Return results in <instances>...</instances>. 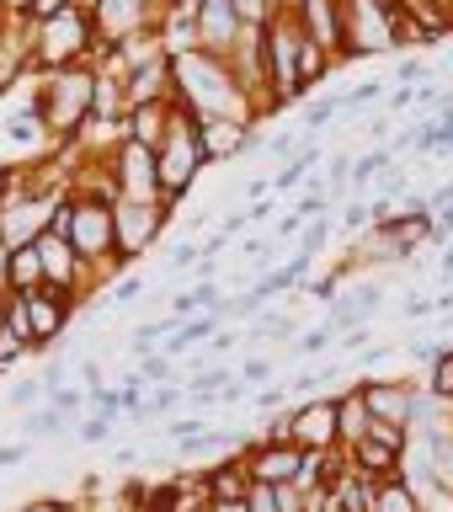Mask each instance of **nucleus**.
I'll return each instance as SVG.
<instances>
[{
    "label": "nucleus",
    "mask_w": 453,
    "mask_h": 512,
    "mask_svg": "<svg viewBox=\"0 0 453 512\" xmlns=\"http://www.w3.org/2000/svg\"><path fill=\"white\" fill-rule=\"evenodd\" d=\"M342 352H358V347H368V331L358 326V331H342V342H336Z\"/></svg>",
    "instance_id": "42"
},
{
    "label": "nucleus",
    "mask_w": 453,
    "mask_h": 512,
    "mask_svg": "<svg viewBox=\"0 0 453 512\" xmlns=\"http://www.w3.org/2000/svg\"><path fill=\"white\" fill-rule=\"evenodd\" d=\"M246 507H251V512H278V486H262V480H251Z\"/></svg>",
    "instance_id": "33"
},
{
    "label": "nucleus",
    "mask_w": 453,
    "mask_h": 512,
    "mask_svg": "<svg viewBox=\"0 0 453 512\" xmlns=\"http://www.w3.org/2000/svg\"><path fill=\"white\" fill-rule=\"evenodd\" d=\"M80 379H86L91 390H102V363H96V358H80Z\"/></svg>",
    "instance_id": "40"
},
{
    "label": "nucleus",
    "mask_w": 453,
    "mask_h": 512,
    "mask_svg": "<svg viewBox=\"0 0 453 512\" xmlns=\"http://www.w3.org/2000/svg\"><path fill=\"white\" fill-rule=\"evenodd\" d=\"M171 374H176V368H171L166 352H144V358H139V379L144 384H171Z\"/></svg>",
    "instance_id": "25"
},
{
    "label": "nucleus",
    "mask_w": 453,
    "mask_h": 512,
    "mask_svg": "<svg viewBox=\"0 0 453 512\" xmlns=\"http://www.w3.org/2000/svg\"><path fill=\"white\" fill-rule=\"evenodd\" d=\"M144 400H150V395H144V379H139V368H134V374L118 384V406H123V416L144 422Z\"/></svg>",
    "instance_id": "20"
},
{
    "label": "nucleus",
    "mask_w": 453,
    "mask_h": 512,
    "mask_svg": "<svg viewBox=\"0 0 453 512\" xmlns=\"http://www.w3.org/2000/svg\"><path fill=\"white\" fill-rule=\"evenodd\" d=\"M251 491V470H246V454L240 459H219L203 480V502H235V496Z\"/></svg>",
    "instance_id": "9"
},
{
    "label": "nucleus",
    "mask_w": 453,
    "mask_h": 512,
    "mask_svg": "<svg viewBox=\"0 0 453 512\" xmlns=\"http://www.w3.org/2000/svg\"><path fill=\"white\" fill-rule=\"evenodd\" d=\"M6 16H11V11H6V0H0V22H6Z\"/></svg>",
    "instance_id": "46"
},
{
    "label": "nucleus",
    "mask_w": 453,
    "mask_h": 512,
    "mask_svg": "<svg viewBox=\"0 0 453 512\" xmlns=\"http://www.w3.org/2000/svg\"><path fill=\"white\" fill-rule=\"evenodd\" d=\"M315 160H320V150H315V144H304V150H299L294 160H283V171L272 176V192H294V187L304 182V176H310Z\"/></svg>",
    "instance_id": "17"
},
{
    "label": "nucleus",
    "mask_w": 453,
    "mask_h": 512,
    "mask_svg": "<svg viewBox=\"0 0 453 512\" xmlns=\"http://www.w3.org/2000/svg\"><path fill=\"white\" fill-rule=\"evenodd\" d=\"M326 347H336V326H331V320H326V326H310V331H304L299 342H294L299 358H320Z\"/></svg>",
    "instance_id": "21"
},
{
    "label": "nucleus",
    "mask_w": 453,
    "mask_h": 512,
    "mask_svg": "<svg viewBox=\"0 0 453 512\" xmlns=\"http://www.w3.org/2000/svg\"><path fill=\"white\" fill-rule=\"evenodd\" d=\"M427 390L438 395V400H453V347H443V352H438V363H432Z\"/></svg>",
    "instance_id": "24"
},
{
    "label": "nucleus",
    "mask_w": 453,
    "mask_h": 512,
    "mask_svg": "<svg viewBox=\"0 0 453 512\" xmlns=\"http://www.w3.org/2000/svg\"><path fill=\"white\" fill-rule=\"evenodd\" d=\"M64 422H70L64 411H54V406H32V411L22 416V438H54Z\"/></svg>",
    "instance_id": "18"
},
{
    "label": "nucleus",
    "mask_w": 453,
    "mask_h": 512,
    "mask_svg": "<svg viewBox=\"0 0 453 512\" xmlns=\"http://www.w3.org/2000/svg\"><path fill=\"white\" fill-rule=\"evenodd\" d=\"M358 390H363L368 416H374V422H406L411 427V406H416L411 384H400V379H363Z\"/></svg>",
    "instance_id": "8"
},
{
    "label": "nucleus",
    "mask_w": 453,
    "mask_h": 512,
    "mask_svg": "<svg viewBox=\"0 0 453 512\" xmlns=\"http://www.w3.org/2000/svg\"><path fill=\"white\" fill-rule=\"evenodd\" d=\"M70 310H75V294L70 288H32L27 294V352H48L64 336V326H70Z\"/></svg>",
    "instance_id": "5"
},
{
    "label": "nucleus",
    "mask_w": 453,
    "mask_h": 512,
    "mask_svg": "<svg viewBox=\"0 0 453 512\" xmlns=\"http://www.w3.org/2000/svg\"><path fill=\"white\" fill-rule=\"evenodd\" d=\"M32 107H38V118L48 123V134L75 139L80 128H86L91 107H96V70H86V64L48 70V80L32 91Z\"/></svg>",
    "instance_id": "1"
},
{
    "label": "nucleus",
    "mask_w": 453,
    "mask_h": 512,
    "mask_svg": "<svg viewBox=\"0 0 453 512\" xmlns=\"http://www.w3.org/2000/svg\"><path fill=\"white\" fill-rule=\"evenodd\" d=\"M38 400H43V379H27V384H11L6 406H11V411H32Z\"/></svg>",
    "instance_id": "27"
},
{
    "label": "nucleus",
    "mask_w": 453,
    "mask_h": 512,
    "mask_svg": "<svg viewBox=\"0 0 453 512\" xmlns=\"http://www.w3.org/2000/svg\"><path fill=\"white\" fill-rule=\"evenodd\" d=\"M48 278H43V256H38V246H11V256H6V294H32V288H43Z\"/></svg>",
    "instance_id": "12"
},
{
    "label": "nucleus",
    "mask_w": 453,
    "mask_h": 512,
    "mask_svg": "<svg viewBox=\"0 0 453 512\" xmlns=\"http://www.w3.org/2000/svg\"><path fill=\"white\" fill-rule=\"evenodd\" d=\"M171 203H139V198H118L112 203V262L118 267H134L144 251H150V240L160 235V224H166Z\"/></svg>",
    "instance_id": "4"
},
{
    "label": "nucleus",
    "mask_w": 453,
    "mask_h": 512,
    "mask_svg": "<svg viewBox=\"0 0 453 512\" xmlns=\"http://www.w3.org/2000/svg\"><path fill=\"white\" fill-rule=\"evenodd\" d=\"M219 331H224V315H219V310H203V315L182 320V326H176V336H171L160 352H166V358H182V352H192V347H208Z\"/></svg>",
    "instance_id": "11"
},
{
    "label": "nucleus",
    "mask_w": 453,
    "mask_h": 512,
    "mask_svg": "<svg viewBox=\"0 0 453 512\" xmlns=\"http://www.w3.org/2000/svg\"><path fill=\"white\" fill-rule=\"evenodd\" d=\"M48 406L64 411V416H75V411H86V390H70V384H59V390H48Z\"/></svg>",
    "instance_id": "28"
},
{
    "label": "nucleus",
    "mask_w": 453,
    "mask_h": 512,
    "mask_svg": "<svg viewBox=\"0 0 453 512\" xmlns=\"http://www.w3.org/2000/svg\"><path fill=\"white\" fill-rule=\"evenodd\" d=\"M331 118H342V96H320V102L304 107V123L310 128H326Z\"/></svg>",
    "instance_id": "26"
},
{
    "label": "nucleus",
    "mask_w": 453,
    "mask_h": 512,
    "mask_svg": "<svg viewBox=\"0 0 453 512\" xmlns=\"http://www.w3.org/2000/svg\"><path fill=\"white\" fill-rule=\"evenodd\" d=\"M107 432H112V416H96V411H91L86 422L75 427V438H80V443H107Z\"/></svg>",
    "instance_id": "32"
},
{
    "label": "nucleus",
    "mask_w": 453,
    "mask_h": 512,
    "mask_svg": "<svg viewBox=\"0 0 453 512\" xmlns=\"http://www.w3.org/2000/svg\"><path fill=\"white\" fill-rule=\"evenodd\" d=\"M187 390H182V384H160V390L150 395V400H144V416H160V411H176V400H182Z\"/></svg>",
    "instance_id": "29"
},
{
    "label": "nucleus",
    "mask_w": 453,
    "mask_h": 512,
    "mask_svg": "<svg viewBox=\"0 0 453 512\" xmlns=\"http://www.w3.org/2000/svg\"><path fill=\"white\" fill-rule=\"evenodd\" d=\"M278 406H288V390H262L256 395V411H278Z\"/></svg>",
    "instance_id": "39"
},
{
    "label": "nucleus",
    "mask_w": 453,
    "mask_h": 512,
    "mask_svg": "<svg viewBox=\"0 0 453 512\" xmlns=\"http://www.w3.org/2000/svg\"><path fill=\"white\" fill-rule=\"evenodd\" d=\"M395 75L411 86V80H422V75H427V64H422V59H400V70H395Z\"/></svg>",
    "instance_id": "41"
},
{
    "label": "nucleus",
    "mask_w": 453,
    "mask_h": 512,
    "mask_svg": "<svg viewBox=\"0 0 453 512\" xmlns=\"http://www.w3.org/2000/svg\"><path fill=\"white\" fill-rule=\"evenodd\" d=\"M38 32V43H32V64H43V70H70V64H86L96 48H102V38H96V22L91 11H59L54 22L32 27Z\"/></svg>",
    "instance_id": "3"
},
{
    "label": "nucleus",
    "mask_w": 453,
    "mask_h": 512,
    "mask_svg": "<svg viewBox=\"0 0 453 512\" xmlns=\"http://www.w3.org/2000/svg\"><path fill=\"white\" fill-rule=\"evenodd\" d=\"M368 400H363V390H347L342 400H336V427H342V448H352V443H363L368 438Z\"/></svg>",
    "instance_id": "14"
},
{
    "label": "nucleus",
    "mask_w": 453,
    "mask_h": 512,
    "mask_svg": "<svg viewBox=\"0 0 453 512\" xmlns=\"http://www.w3.org/2000/svg\"><path fill=\"white\" fill-rule=\"evenodd\" d=\"M192 262H203V246H192V240H182V246L171 251V272H187Z\"/></svg>",
    "instance_id": "35"
},
{
    "label": "nucleus",
    "mask_w": 453,
    "mask_h": 512,
    "mask_svg": "<svg viewBox=\"0 0 453 512\" xmlns=\"http://www.w3.org/2000/svg\"><path fill=\"white\" fill-rule=\"evenodd\" d=\"M22 358H27V342L16 336V326H11V320L0 315V374H6L11 363H22Z\"/></svg>",
    "instance_id": "22"
},
{
    "label": "nucleus",
    "mask_w": 453,
    "mask_h": 512,
    "mask_svg": "<svg viewBox=\"0 0 453 512\" xmlns=\"http://www.w3.org/2000/svg\"><path fill=\"white\" fill-rule=\"evenodd\" d=\"M368 512H422V496H416L406 475H395V480H379L374 486V507Z\"/></svg>",
    "instance_id": "15"
},
{
    "label": "nucleus",
    "mask_w": 453,
    "mask_h": 512,
    "mask_svg": "<svg viewBox=\"0 0 453 512\" xmlns=\"http://www.w3.org/2000/svg\"><path fill=\"white\" fill-rule=\"evenodd\" d=\"M384 86H390V80L368 75L363 86H352V91H342V112H358V107H368V102H379V96H384Z\"/></svg>",
    "instance_id": "23"
},
{
    "label": "nucleus",
    "mask_w": 453,
    "mask_h": 512,
    "mask_svg": "<svg viewBox=\"0 0 453 512\" xmlns=\"http://www.w3.org/2000/svg\"><path fill=\"white\" fill-rule=\"evenodd\" d=\"M16 512H75L70 502H27V507H16Z\"/></svg>",
    "instance_id": "43"
},
{
    "label": "nucleus",
    "mask_w": 453,
    "mask_h": 512,
    "mask_svg": "<svg viewBox=\"0 0 453 512\" xmlns=\"http://www.w3.org/2000/svg\"><path fill=\"white\" fill-rule=\"evenodd\" d=\"M422 512H427V507H422Z\"/></svg>",
    "instance_id": "47"
},
{
    "label": "nucleus",
    "mask_w": 453,
    "mask_h": 512,
    "mask_svg": "<svg viewBox=\"0 0 453 512\" xmlns=\"http://www.w3.org/2000/svg\"><path fill=\"white\" fill-rule=\"evenodd\" d=\"M166 128H171V102H144V107H128V144L160 150Z\"/></svg>",
    "instance_id": "10"
},
{
    "label": "nucleus",
    "mask_w": 453,
    "mask_h": 512,
    "mask_svg": "<svg viewBox=\"0 0 453 512\" xmlns=\"http://www.w3.org/2000/svg\"><path fill=\"white\" fill-rule=\"evenodd\" d=\"M208 166L203 144H198V118L171 96V128L166 139H160L155 150V187H160V203H176L182 192L192 187V176H198Z\"/></svg>",
    "instance_id": "2"
},
{
    "label": "nucleus",
    "mask_w": 453,
    "mask_h": 512,
    "mask_svg": "<svg viewBox=\"0 0 453 512\" xmlns=\"http://www.w3.org/2000/svg\"><path fill=\"white\" fill-rule=\"evenodd\" d=\"M240 379H246V384L272 379V358H246V363H240Z\"/></svg>",
    "instance_id": "36"
},
{
    "label": "nucleus",
    "mask_w": 453,
    "mask_h": 512,
    "mask_svg": "<svg viewBox=\"0 0 453 512\" xmlns=\"http://www.w3.org/2000/svg\"><path fill=\"white\" fill-rule=\"evenodd\" d=\"M299 464H304V448L294 443H246V470L251 480H262V486H288V480H299Z\"/></svg>",
    "instance_id": "7"
},
{
    "label": "nucleus",
    "mask_w": 453,
    "mask_h": 512,
    "mask_svg": "<svg viewBox=\"0 0 453 512\" xmlns=\"http://www.w3.org/2000/svg\"><path fill=\"white\" fill-rule=\"evenodd\" d=\"M0 171H11V160H6V150H0Z\"/></svg>",
    "instance_id": "45"
},
{
    "label": "nucleus",
    "mask_w": 453,
    "mask_h": 512,
    "mask_svg": "<svg viewBox=\"0 0 453 512\" xmlns=\"http://www.w3.org/2000/svg\"><path fill=\"white\" fill-rule=\"evenodd\" d=\"M326 235H331V219H310V224H304V235H299V251L315 256L320 246H326Z\"/></svg>",
    "instance_id": "30"
},
{
    "label": "nucleus",
    "mask_w": 453,
    "mask_h": 512,
    "mask_svg": "<svg viewBox=\"0 0 453 512\" xmlns=\"http://www.w3.org/2000/svg\"><path fill=\"white\" fill-rule=\"evenodd\" d=\"M27 459V438L22 443H0V470H11V464Z\"/></svg>",
    "instance_id": "38"
},
{
    "label": "nucleus",
    "mask_w": 453,
    "mask_h": 512,
    "mask_svg": "<svg viewBox=\"0 0 453 512\" xmlns=\"http://www.w3.org/2000/svg\"><path fill=\"white\" fill-rule=\"evenodd\" d=\"M438 272H443V283H453V240L443 246V262H438Z\"/></svg>",
    "instance_id": "44"
},
{
    "label": "nucleus",
    "mask_w": 453,
    "mask_h": 512,
    "mask_svg": "<svg viewBox=\"0 0 453 512\" xmlns=\"http://www.w3.org/2000/svg\"><path fill=\"white\" fill-rule=\"evenodd\" d=\"M64 374H70V363H64V358H48V368H43V390H59Z\"/></svg>",
    "instance_id": "37"
},
{
    "label": "nucleus",
    "mask_w": 453,
    "mask_h": 512,
    "mask_svg": "<svg viewBox=\"0 0 453 512\" xmlns=\"http://www.w3.org/2000/svg\"><path fill=\"white\" fill-rule=\"evenodd\" d=\"M347 454H352V464H358L363 475H374V480H395V475H400V459H406L400 448L379 443V438H363V443H352Z\"/></svg>",
    "instance_id": "13"
},
{
    "label": "nucleus",
    "mask_w": 453,
    "mask_h": 512,
    "mask_svg": "<svg viewBox=\"0 0 453 512\" xmlns=\"http://www.w3.org/2000/svg\"><path fill=\"white\" fill-rule=\"evenodd\" d=\"M400 144H411V150H422V155H432V150H448V144H453V107H443L432 123L411 128V134L400 139Z\"/></svg>",
    "instance_id": "16"
},
{
    "label": "nucleus",
    "mask_w": 453,
    "mask_h": 512,
    "mask_svg": "<svg viewBox=\"0 0 453 512\" xmlns=\"http://www.w3.org/2000/svg\"><path fill=\"white\" fill-rule=\"evenodd\" d=\"M288 443L304 448V454H326V448H342V427H336V400H299L288 406Z\"/></svg>",
    "instance_id": "6"
},
{
    "label": "nucleus",
    "mask_w": 453,
    "mask_h": 512,
    "mask_svg": "<svg viewBox=\"0 0 453 512\" xmlns=\"http://www.w3.org/2000/svg\"><path fill=\"white\" fill-rule=\"evenodd\" d=\"M384 166H390V150H363L358 160H352V171H347V182L352 187H368V182H379Z\"/></svg>",
    "instance_id": "19"
},
{
    "label": "nucleus",
    "mask_w": 453,
    "mask_h": 512,
    "mask_svg": "<svg viewBox=\"0 0 453 512\" xmlns=\"http://www.w3.org/2000/svg\"><path fill=\"white\" fill-rule=\"evenodd\" d=\"M203 432H208L203 416H176V422L166 427V438H171V443H187V438H203Z\"/></svg>",
    "instance_id": "31"
},
{
    "label": "nucleus",
    "mask_w": 453,
    "mask_h": 512,
    "mask_svg": "<svg viewBox=\"0 0 453 512\" xmlns=\"http://www.w3.org/2000/svg\"><path fill=\"white\" fill-rule=\"evenodd\" d=\"M139 288H144V278H139V272H128V278H118V283L107 288V299H112V304H134Z\"/></svg>",
    "instance_id": "34"
}]
</instances>
